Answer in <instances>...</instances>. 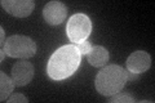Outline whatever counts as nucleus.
<instances>
[{"mask_svg": "<svg viewBox=\"0 0 155 103\" xmlns=\"http://www.w3.org/2000/svg\"><path fill=\"white\" fill-rule=\"evenodd\" d=\"M81 54L75 44H67L53 53L47 66V72L56 81L65 80L74 73L80 65Z\"/></svg>", "mask_w": 155, "mask_h": 103, "instance_id": "obj_1", "label": "nucleus"}, {"mask_svg": "<svg viewBox=\"0 0 155 103\" xmlns=\"http://www.w3.org/2000/svg\"><path fill=\"white\" fill-rule=\"evenodd\" d=\"M127 82V71L118 65L105 66L96 76V89L100 94L111 97L119 93Z\"/></svg>", "mask_w": 155, "mask_h": 103, "instance_id": "obj_2", "label": "nucleus"}, {"mask_svg": "<svg viewBox=\"0 0 155 103\" xmlns=\"http://www.w3.org/2000/svg\"><path fill=\"white\" fill-rule=\"evenodd\" d=\"M4 52L12 58H21L27 60L36 53L35 41L25 35H13L7 39L4 44Z\"/></svg>", "mask_w": 155, "mask_h": 103, "instance_id": "obj_3", "label": "nucleus"}, {"mask_svg": "<svg viewBox=\"0 0 155 103\" xmlns=\"http://www.w3.org/2000/svg\"><path fill=\"white\" fill-rule=\"evenodd\" d=\"M92 31V22L89 17L83 13L74 14L67 22L66 26V34L67 37L70 39L72 44L81 43L83 40H87L91 35Z\"/></svg>", "mask_w": 155, "mask_h": 103, "instance_id": "obj_4", "label": "nucleus"}, {"mask_svg": "<svg viewBox=\"0 0 155 103\" xmlns=\"http://www.w3.org/2000/svg\"><path fill=\"white\" fill-rule=\"evenodd\" d=\"M0 4L9 14L18 18L28 17L35 7L32 0H2Z\"/></svg>", "mask_w": 155, "mask_h": 103, "instance_id": "obj_5", "label": "nucleus"}, {"mask_svg": "<svg viewBox=\"0 0 155 103\" xmlns=\"http://www.w3.org/2000/svg\"><path fill=\"white\" fill-rule=\"evenodd\" d=\"M34 77V66L25 60L16 62L12 68V80L16 86H25Z\"/></svg>", "mask_w": 155, "mask_h": 103, "instance_id": "obj_6", "label": "nucleus"}, {"mask_svg": "<svg viewBox=\"0 0 155 103\" xmlns=\"http://www.w3.org/2000/svg\"><path fill=\"white\" fill-rule=\"evenodd\" d=\"M43 16L47 23L56 26L62 23L67 16V8L61 2H49L43 9Z\"/></svg>", "mask_w": 155, "mask_h": 103, "instance_id": "obj_7", "label": "nucleus"}, {"mask_svg": "<svg viewBox=\"0 0 155 103\" xmlns=\"http://www.w3.org/2000/svg\"><path fill=\"white\" fill-rule=\"evenodd\" d=\"M127 68L128 71L133 73H142L146 72L150 66H151V57L149 53L143 50H137L133 52L128 58H127Z\"/></svg>", "mask_w": 155, "mask_h": 103, "instance_id": "obj_8", "label": "nucleus"}, {"mask_svg": "<svg viewBox=\"0 0 155 103\" xmlns=\"http://www.w3.org/2000/svg\"><path fill=\"white\" fill-rule=\"evenodd\" d=\"M88 62L94 67H104L109 62V52L100 45L92 47L88 53Z\"/></svg>", "mask_w": 155, "mask_h": 103, "instance_id": "obj_9", "label": "nucleus"}, {"mask_svg": "<svg viewBox=\"0 0 155 103\" xmlns=\"http://www.w3.org/2000/svg\"><path fill=\"white\" fill-rule=\"evenodd\" d=\"M14 88V81L5 75V72H0V101L4 102L8 99Z\"/></svg>", "mask_w": 155, "mask_h": 103, "instance_id": "obj_10", "label": "nucleus"}, {"mask_svg": "<svg viewBox=\"0 0 155 103\" xmlns=\"http://www.w3.org/2000/svg\"><path fill=\"white\" fill-rule=\"evenodd\" d=\"M109 103H134L136 99L129 93H116L107 99Z\"/></svg>", "mask_w": 155, "mask_h": 103, "instance_id": "obj_11", "label": "nucleus"}, {"mask_svg": "<svg viewBox=\"0 0 155 103\" xmlns=\"http://www.w3.org/2000/svg\"><path fill=\"white\" fill-rule=\"evenodd\" d=\"M75 47L78 48V50L80 52V54H88L91 48H92L91 43L88 40H83L81 43H78V44H75Z\"/></svg>", "mask_w": 155, "mask_h": 103, "instance_id": "obj_12", "label": "nucleus"}, {"mask_svg": "<svg viewBox=\"0 0 155 103\" xmlns=\"http://www.w3.org/2000/svg\"><path fill=\"white\" fill-rule=\"evenodd\" d=\"M9 103H14V102H16V103H27L28 102V99H27V98L25 97V95H23V94H21V93H18V94H14L13 97H11V98H8V99H7Z\"/></svg>", "mask_w": 155, "mask_h": 103, "instance_id": "obj_13", "label": "nucleus"}, {"mask_svg": "<svg viewBox=\"0 0 155 103\" xmlns=\"http://www.w3.org/2000/svg\"><path fill=\"white\" fill-rule=\"evenodd\" d=\"M137 79H138V73H133V72H130V71H127V80L134 81V80H137Z\"/></svg>", "mask_w": 155, "mask_h": 103, "instance_id": "obj_14", "label": "nucleus"}]
</instances>
